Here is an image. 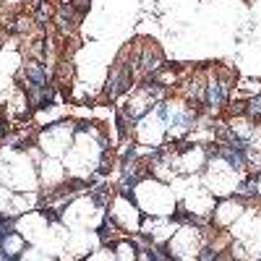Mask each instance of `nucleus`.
I'll use <instances>...</instances> for the list:
<instances>
[{"mask_svg":"<svg viewBox=\"0 0 261 261\" xmlns=\"http://www.w3.org/2000/svg\"><path fill=\"white\" fill-rule=\"evenodd\" d=\"M248 112H251V115H261V97L254 99L251 105H248Z\"/></svg>","mask_w":261,"mask_h":261,"instance_id":"f03ea898","label":"nucleus"},{"mask_svg":"<svg viewBox=\"0 0 261 261\" xmlns=\"http://www.w3.org/2000/svg\"><path fill=\"white\" fill-rule=\"evenodd\" d=\"M222 102H225V89H222V84H209V92H207V105L217 107V105H222Z\"/></svg>","mask_w":261,"mask_h":261,"instance_id":"f257e3e1","label":"nucleus"}]
</instances>
